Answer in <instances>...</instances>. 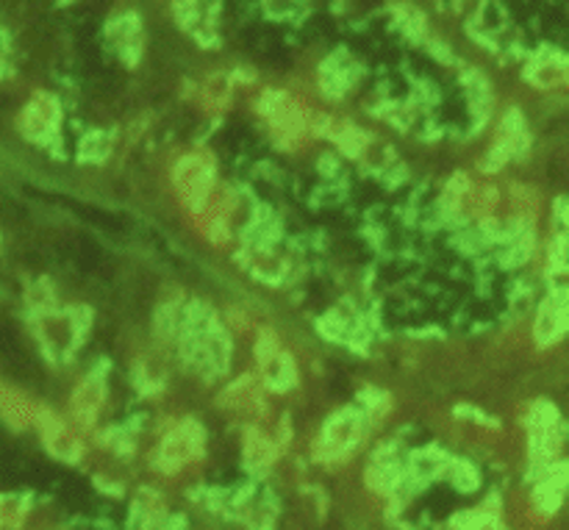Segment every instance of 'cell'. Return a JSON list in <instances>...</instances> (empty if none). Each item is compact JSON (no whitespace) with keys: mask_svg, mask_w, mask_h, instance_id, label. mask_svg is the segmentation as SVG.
Masks as SVG:
<instances>
[{"mask_svg":"<svg viewBox=\"0 0 569 530\" xmlns=\"http://www.w3.org/2000/svg\"><path fill=\"white\" fill-rule=\"evenodd\" d=\"M565 294H553L550 300H545L537 322L539 344H553L556 339H561V333H565Z\"/></svg>","mask_w":569,"mask_h":530,"instance_id":"9","label":"cell"},{"mask_svg":"<svg viewBox=\"0 0 569 530\" xmlns=\"http://www.w3.org/2000/svg\"><path fill=\"white\" fill-rule=\"evenodd\" d=\"M533 83H539L542 89L548 87H559V83H565V64L561 61H556V64H537L531 72Z\"/></svg>","mask_w":569,"mask_h":530,"instance_id":"18","label":"cell"},{"mask_svg":"<svg viewBox=\"0 0 569 530\" xmlns=\"http://www.w3.org/2000/svg\"><path fill=\"white\" fill-rule=\"evenodd\" d=\"M361 439V417L356 411H342L333 420H328L320 439V453L326 459H342L345 453L356 448Z\"/></svg>","mask_w":569,"mask_h":530,"instance_id":"3","label":"cell"},{"mask_svg":"<svg viewBox=\"0 0 569 530\" xmlns=\"http://www.w3.org/2000/svg\"><path fill=\"white\" fill-rule=\"evenodd\" d=\"M37 328H39V339H42V344L53 356L70 350L78 337L76 326H72L67 317H59V314H39Z\"/></svg>","mask_w":569,"mask_h":530,"instance_id":"6","label":"cell"},{"mask_svg":"<svg viewBox=\"0 0 569 530\" xmlns=\"http://www.w3.org/2000/svg\"><path fill=\"white\" fill-rule=\"evenodd\" d=\"M561 498H565V472L559 470L553 478H548L545 483H539L537 506L542 511H548V514H553V511L559 509Z\"/></svg>","mask_w":569,"mask_h":530,"instance_id":"13","label":"cell"},{"mask_svg":"<svg viewBox=\"0 0 569 530\" xmlns=\"http://www.w3.org/2000/svg\"><path fill=\"white\" fill-rule=\"evenodd\" d=\"M228 98H231V87L222 76L211 78L203 87V106H209V109H220V106L228 103Z\"/></svg>","mask_w":569,"mask_h":530,"instance_id":"16","label":"cell"},{"mask_svg":"<svg viewBox=\"0 0 569 530\" xmlns=\"http://www.w3.org/2000/svg\"><path fill=\"white\" fill-rule=\"evenodd\" d=\"M37 422L42 426L44 442H48L50 453L59 456V459H64V461H76L78 456H81V448H78V442L72 439V433L67 431V428L61 426L59 420H53L50 414H42V411H37Z\"/></svg>","mask_w":569,"mask_h":530,"instance_id":"8","label":"cell"},{"mask_svg":"<svg viewBox=\"0 0 569 530\" xmlns=\"http://www.w3.org/2000/svg\"><path fill=\"white\" fill-rule=\"evenodd\" d=\"M103 398H106L103 381H100L98 376L87 378V381L76 389V394H72V417H76L81 426H92L100 406H103Z\"/></svg>","mask_w":569,"mask_h":530,"instance_id":"7","label":"cell"},{"mask_svg":"<svg viewBox=\"0 0 569 530\" xmlns=\"http://www.w3.org/2000/svg\"><path fill=\"white\" fill-rule=\"evenodd\" d=\"M244 459H248L250 467H261L264 470L276 459V444H272V439L267 433L250 428L248 437H244Z\"/></svg>","mask_w":569,"mask_h":530,"instance_id":"12","label":"cell"},{"mask_svg":"<svg viewBox=\"0 0 569 530\" xmlns=\"http://www.w3.org/2000/svg\"><path fill=\"white\" fill-rule=\"evenodd\" d=\"M26 506L20 498H0V528H20Z\"/></svg>","mask_w":569,"mask_h":530,"instance_id":"17","label":"cell"},{"mask_svg":"<svg viewBox=\"0 0 569 530\" xmlns=\"http://www.w3.org/2000/svg\"><path fill=\"white\" fill-rule=\"evenodd\" d=\"M398 481L400 472L392 461H378V464H372V470L367 472V483H370L372 489H378V492H392V489L398 487Z\"/></svg>","mask_w":569,"mask_h":530,"instance_id":"14","label":"cell"},{"mask_svg":"<svg viewBox=\"0 0 569 530\" xmlns=\"http://www.w3.org/2000/svg\"><path fill=\"white\" fill-rule=\"evenodd\" d=\"M222 406L233 411H250V414H264V400H261L259 383L250 376H244L242 381L233 383L226 394H222Z\"/></svg>","mask_w":569,"mask_h":530,"instance_id":"10","label":"cell"},{"mask_svg":"<svg viewBox=\"0 0 569 530\" xmlns=\"http://www.w3.org/2000/svg\"><path fill=\"white\" fill-rule=\"evenodd\" d=\"M456 483H461V489H476L478 476L467 464H456Z\"/></svg>","mask_w":569,"mask_h":530,"instance_id":"19","label":"cell"},{"mask_svg":"<svg viewBox=\"0 0 569 530\" xmlns=\"http://www.w3.org/2000/svg\"><path fill=\"white\" fill-rule=\"evenodd\" d=\"M0 417H3L9 426L26 428L28 422L37 420V409H33V406L28 403L20 392H14V389H9L0 383Z\"/></svg>","mask_w":569,"mask_h":530,"instance_id":"11","label":"cell"},{"mask_svg":"<svg viewBox=\"0 0 569 530\" xmlns=\"http://www.w3.org/2000/svg\"><path fill=\"white\" fill-rule=\"evenodd\" d=\"M465 203H470L472 214L476 217H489L495 211V206H498V192H495L492 187H476V189H467V198Z\"/></svg>","mask_w":569,"mask_h":530,"instance_id":"15","label":"cell"},{"mask_svg":"<svg viewBox=\"0 0 569 530\" xmlns=\"http://www.w3.org/2000/svg\"><path fill=\"white\" fill-rule=\"evenodd\" d=\"M172 181H176V189L183 203L192 211H200L209 206L211 187H214V164H211L209 156H183L176 164Z\"/></svg>","mask_w":569,"mask_h":530,"instance_id":"1","label":"cell"},{"mask_svg":"<svg viewBox=\"0 0 569 530\" xmlns=\"http://www.w3.org/2000/svg\"><path fill=\"white\" fill-rule=\"evenodd\" d=\"M256 359H259L261 372H264V381L272 389H287L295 383V364L287 353L281 350V344L276 342L272 333H261V339L256 342Z\"/></svg>","mask_w":569,"mask_h":530,"instance_id":"4","label":"cell"},{"mask_svg":"<svg viewBox=\"0 0 569 530\" xmlns=\"http://www.w3.org/2000/svg\"><path fill=\"white\" fill-rule=\"evenodd\" d=\"M200 444H203V433H200V428L194 426V422L178 426L176 431H170V437L161 442L159 456H156L159 470L176 472L181 470V467H187L189 461L200 453Z\"/></svg>","mask_w":569,"mask_h":530,"instance_id":"2","label":"cell"},{"mask_svg":"<svg viewBox=\"0 0 569 530\" xmlns=\"http://www.w3.org/2000/svg\"><path fill=\"white\" fill-rule=\"evenodd\" d=\"M56 122H59V103L48 92H39L22 111L20 128L28 139H44L48 133H53Z\"/></svg>","mask_w":569,"mask_h":530,"instance_id":"5","label":"cell"}]
</instances>
